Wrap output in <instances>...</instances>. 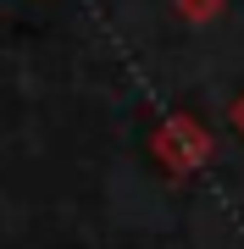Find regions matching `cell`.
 <instances>
[{"mask_svg": "<svg viewBox=\"0 0 244 249\" xmlns=\"http://www.w3.org/2000/svg\"><path fill=\"white\" fill-rule=\"evenodd\" d=\"M155 155H161L167 166L183 178V172H194L200 160L211 155V133H200L189 116H172V122L161 127V139H155Z\"/></svg>", "mask_w": 244, "mask_h": 249, "instance_id": "obj_1", "label": "cell"}, {"mask_svg": "<svg viewBox=\"0 0 244 249\" xmlns=\"http://www.w3.org/2000/svg\"><path fill=\"white\" fill-rule=\"evenodd\" d=\"M233 127H239V139H244V94H239V106H233Z\"/></svg>", "mask_w": 244, "mask_h": 249, "instance_id": "obj_2", "label": "cell"}]
</instances>
